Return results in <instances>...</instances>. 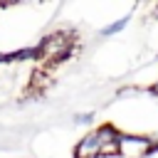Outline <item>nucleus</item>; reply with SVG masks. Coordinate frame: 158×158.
Returning <instances> with one entry per match:
<instances>
[{
	"label": "nucleus",
	"mask_w": 158,
	"mask_h": 158,
	"mask_svg": "<svg viewBox=\"0 0 158 158\" xmlns=\"http://www.w3.org/2000/svg\"><path fill=\"white\" fill-rule=\"evenodd\" d=\"M151 94H153V96H158V77H156V79H153V84H151Z\"/></svg>",
	"instance_id": "obj_6"
},
{
	"label": "nucleus",
	"mask_w": 158,
	"mask_h": 158,
	"mask_svg": "<svg viewBox=\"0 0 158 158\" xmlns=\"http://www.w3.org/2000/svg\"><path fill=\"white\" fill-rule=\"evenodd\" d=\"M118 158H151V136L146 133H118Z\"/></svg>",
	"instance_id": "obj_3"
},
{
	"label": "nucleus",
	"mask_w": 158,
	"mask_h": 158,
	"mask_svg": "<svg viewBox=\"0 0 158 158\" xmlns=\"http://www.w3.org/2000/svg\"><path fill=\"white\" fill-rule=\"evenodd\" d=\"M94 114L91 111H81V114H74V123H91Z\"/></svg>",
	"instance_id": "obj_5"
},
{
	"label": "nucleus",
	"mask_w": 158,
	"mask_h": 158,
	"mask_svg": "<svg viewBox=\"0 0 158 158\" xmlns=\"http://www.w3.org/2000/svg\"><path fill=\"white\" fill-rule=\"evenodd\" d=\"M37 52V64L44 69H52L62 62H67L69 57H74L77 52V37L72 30H52L47 35H42L35 44Z\"/></svg>",
	"instance_id": "obj_2"
},
{
	"label": "nucleus",
	"mask_w": 158,
	"mask_h": 158,
	"mask_svg": "<svg viewBox=\"0 0 158 158\" xmlns=\"http://www.w3.org/2000/svg\"><path fill=\"white\" fill-rule=\"evenodd\" d=\"M128 22H131V15H123V17H118V20H114V22H109L106 27H101V37H114V35H118L121 30H126L128 27Z\"/></svg>",
	"instance_id": "obj_4"
},
{
	"label": "nucleus",
	"mask_w": 158,
	"mask_h": 158,
	"mask_svg": "<svg viewBox=\"0 0 158 158\" xmlns=\"http://www.w3.org/2000/svg\"><path fill=\"white\" fill-rule=\"evenodd\" d=\"M0 7H2V5H0Z\"/></svg>",
	"instance_id": "obj_7"
},
{
	"label": "nucleus",
	"mask_w": 158,
	"mask_h": 158,
	"mask_svg": "<svg viewBox=\"0 0 158 158\" xmlns=\"http://www.w3.org/2000/svg\"><path fill=\"white\" fill-rule=\"evenodd\" d=\"M118 128L114 123H99L89 128L72 151V158H111L118 148Z\"/></svg>",
	"instance_id": "obj_1"
}]
</instances>
